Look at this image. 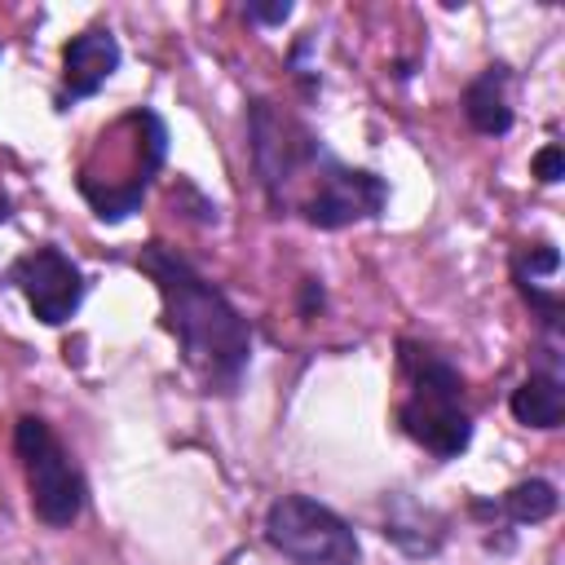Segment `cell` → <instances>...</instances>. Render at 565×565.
Instances as JSON below:
<instances>
[{
	"instance_id": "1",
	"label": "cell",
	"mask_w": 565,
	"mask_h": 565,
	"mask_svg": "<svg viewBox=\"0 0 565 565\" xmlns=\"http://www.w3.org/2000/svg\"><path fill=\"white\" fill-rule=\"evenodd\" d=\"M137 265L150 274L163 300V322L181 344L185 366L207 393H234L252 362V331L243 313L168 243H146Z\"/></svg>"
},
{
	"instance_id": "11",
	"label": "cell",
	"mask_w": 565,
	"mask_h": 565,
	"mask_svg": "<svg viewBox=\"0 0 565 565\" xmlns=\"http://www.w3.org/2000/svg\"><path fill=\"white\" fill-rule=\"evenodd\" d=\"M516 525H534V521H547L552 512H556V490H552V481H543V477H530V481H521V486H512L508 494H503V503H499Z\"/></svg>"
},
{
	"instance_id": "4",
	"label": "cell",
	"mask_w": 565,
	"mask_h": 565,
	"mask_svg": "<svg viewBox=\"0 0 565 565\" xmlns=\"http://www.w3.org/2000/svg\"><path fill=\"white\" fill-rule=\"evenodd\" d=\"M13 450L22 459L26 472V490H31V512L53 525L66 530L79 508H84V481L71 463V455L62 450V441L53 437V428L40 415H22L13 428Z\"/></svg>"
},
{
	"instance_id": "10",
	"label": "cell",
	"mask_w": 565,
	"mask_h": 565,
	"mask_svg": "<svg viewBox=\"0 0 565 565\" xmlns=\"http://www.w3.org/2000/svg\"><path fill=\"white\" fill-rule=\"evenodd\" d=\"M512 415L525 428H556L565 415V388L556 371H534L525 384L512 388Z\"/></svg>"
},
{
	"instance_id": "9",
	"label": "cell",
	"mask_w": 565,
	"mask_h": 565,
	"mask_svg": "<svg viewBox=\"0 0 565 565\" xmlns=\"http://www.w3.org/2000/svg\"><path fill=\"white\" fill-rule=\"evenodd\" d=\"M463 115L477 132L503 137L512 128V106H508V71L486 66L468 88H463Z\"/></svg>"
},
{
	"instance_id": "13",
	"label": "cell",
	"mask_w": 565,
	"mask_h": 565,
	"mask_svg": "<svg viewBox=\"0 0 565 565\" xmlns=\"http://www.w3.org/2000/svg\"><path fill=\"white\" fill-rule=\"evenodd\" d=\"M534 177H539L543 185H556V181L565 177V154H561V146H543V150L534 154Z\"/></svg>"
},
{
	"instance_id": "12",
	"label": "cell",
	"mask_w": 565,
	"mask_h": 565,
	"mask_svg": "<svg viewBox=\"0 0 565 565\" xmlns=\"http://www.w3.org/2000/svg\"><path fill=\"white\" fill-rule=\"evenodd\" d=\"M561 265V256H556V247H547V243H539V247H530L521 260H516V282H534L539 274H552Z\"/></svg>"
},
{
	"instance_id": "7",
	"label": "cell",
	"mask_w": 565,
	"mask_h": 565,
	"mask_svg": "<svg viewBox=\"0 0 565 565\" xmlns=\"http://www.w3.org/2000/svg\"><path fill=\"white\" fill-rule=\"evenodd\" d=\"M9 282L26 296L31 313H35L44 327L66 322V318L79 309V296H84V274H79V265H75L66 252H57V247H35V252H26L22 260H13Z\"/></svg>"
},
{
	"instance_id": "6",
	"label": "cell",
	"mask_w": 565,
	"mask_h": 565,
	"mask_svg": "<svg viewBox=\"0 0 565 565\" xmlns=\"http://www.w3.org/2000/svg\"><path fill=\"white\" fill-rule=\"evenodd\" d=\"M388 203V185L384 177L366 172V168H349L340 163L335 154L322 159L309 194L300 199V216L318 230H340V225H353V221H371L380 216Z\"/></svg>"
},
{
	"instance_id": "14",
	"label": "cell",
	"mask_w": 565,
	"mask_h": 565,
	"mask_svg": "<svg viewBox=\"0 0 565 565\" xmlns=\"http://www.w3.org/2000/svg\"><path fill=\"white\" fill-rule=\"evenodd\" d=\"M247 18H252V22H269V26H278V22L291 18V4H287V0H278V4H247Z\"/></svg>"
},
{
	"instance_id": "3",
	"label": "cell",
	"mask_w": 565,
	"mask_h": 565,
	"mask_svg": "<svg viewBox=\"0 0 565 565\" xmlns=\"http://www.w3.org/2000/svg\"><path fill=\"white\" fill-rule=\"evenodd\" d=\"M247 128H252V159H256L260 185H265L269 203L278 212H287L291 199H296V185L300 181L313 185L327 150H322V141L300 119L282 115L274 102H252Z\"/></svg>"
},
{
	"instance_id": "8",
	"label": "cell",
	"mask_w": 565,
	"mask_h": 565,
	"mask_svg": "<svg viewBox=\"0 0 565 565\" xmlns=\"http://www.w3.org/2000/svg\"><path fill=\"white\" fill-rule=\"evenodd\" d=\"M119 66V40L106 26L79 31L62 44V88L66 97H93Z\"/></svg>"
},
{
	"instance_id": "2",
	"label": "cell",
	"mask_w": 565,
	"mask_h": 565,
	"mask_svg": "<svg viewBox=\"0 0 565 565\" xmlns=\"http://www.w3.org/2000/svg\"><path fill=\"white\" fill-rule=\"evenodd\" d=\"M402 366L411 375V393L397 406V424L411 441H419L437 459H455L472 441V424L463 411V380L459 371L415 344H402Z\"/></svg>"
},
{
	"instance_id": "15",
	"label": "cell",
	"mask_w": 565,
	"mask_h": 565,
	"mask_svg": "<svg viewBox=\"0 0 565 565\" xmlns=\"http://www.w3.org/2000/svg\"><path fill=\"white\" fill-rule=\"evenodd\" d=\"M4 221H9V199L0 194V225H4Z\"/></svg>"
},
{
	"instance_id": "5",
	"label": "cell",
	"mask_w": 565,
	"mask_h": 565,
	"mask_svg": "<svg viewBox=\"0 0 565 565\" xmlns=\"http://www.w3.org/2000/svg\"><path fill=\"white\" fill-rule=\"evenodd\" d=\"M265 539L291 565H358L353 530L309 494H282L265 512Z\"/></svg>"
}]
</instances>
